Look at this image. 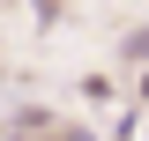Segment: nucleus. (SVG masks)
I'll return each instance as SVG.
<instances>
[{"label":"nucleus","instance_id":"f257e3e1","mask_svg":"<svg viewBox=\"0 0 149 141\" xmlns=\"http://www.w3.org/2000/svg\"><path fill=\"white\" fill-rule=\"evenodd\" d=\"M52 141H90V134H74V126H67V134H52Z\"/></svg>","mask_w":149,"mask_h":141}]
</instances>
